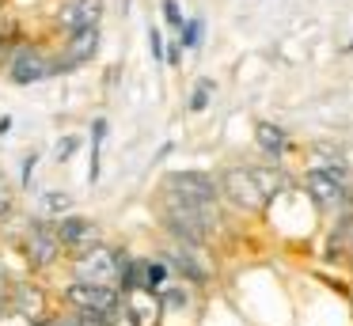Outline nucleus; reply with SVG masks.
<instances>
[{"instance_id":"obj_1","label":"nucleus","mask_w":353,"mask_h":326,"mask_svg":"<svg viewBox=\"0 0 353 326\" xmlns=\"http://www.w3.org/2000/svg\"><path fill=\"white\" fill-rule=\"evenodd\" d=\"M163 201L190 205V209H216V182L201 171H179L163 182Z\"/></svg>"},{"instance_id":"obj_2","label":"nucleus","mask_w":353,"mask_h":326,"mask_svg":"<svg viewBox=\"0 0 353 326\" xmlns=\"http://www.w3.org/2000/svg\"><path fill=\"white\" fill-rule=\"evenodd\" d=\"M209 220H213V209H190V205H163V224H168L171 239H179L183 247H201L209 235Z\"/></svg>"},{"instance_id":"obj_3","label":"nucleus","mask_w":353,"mask_h":326,"mask_svg":"<svg viewBox=\"0 0 353 326\" xmlns=\"http://www.w3.org/2000/svg\"><path fill=\"white\" fill-rule=\"evenodd\" d=\"M304 190L319 209H338V205H350V179H345V167H315L304 174Z\"/></svg>"},{"instance_id":"obj_4","label":"nucleus","mask_w":353,"mask_h":326,"mask_svg":"<svg viewBox=\"0 0 353 326\" xmlns=\"http://www.w3.org/2000/svg\"><path fill=\"white\" fill-rule=\"evenodd\" d=\"M118 277H122V258H118L110 247L92 243V250H84V254H80L77 281H84V285H107V288H114Z\"/></svg>"},{"instance_id":"obj_5","label":"nucleus","mask_w":353,"mask_h":326,"mask_svg":"<svg viewBox=\"0 0 353 326\" xmlns=\"http://www.w3.org/2000/svg\"><path fill=\"white\" fill-rule=\"evenodd\" d=\"M65 300L72 303V311H88V315H99V318H110V315L122 311L118 292L107 285H84V281H77V285L65 292Z\"/></svg>"},{"instance_id":"obj_6","label":"nucleus","mask_w":353,"mask_h":326,"mask_svg":"<svg viewBox=\"0 0 353 326\" xmlns=\"http://www.w3.org/2000/svg\"><path fill=\"white\" fill-rule=\"evenodd\" d=\"M57 254H61L57 224H50V220H34V224L27 227V258H31V265L46 269V265H54Z\"/></svg>"},{"instance_id":"obj_7","label":"nucleus","mask_w":353,"mask_h":326,"mask_svg":"<svg viewBox=\"0 0 353 326\" xmlns=\"http://www.w3.org/2000/svg\"><path fill=\"white\" fill-rule=\"evenodd\" d=\"M221 186H224V194H228L239 209H262V205H266V194L259 190L251 167H232V171H224Z\"/></svg>"},{"instance_id":"obj_8","label":"nucleus","mask_w":353,"mask_h":326,"mask_svg":"<svg viewBox=\"0 0 353 326\" xmlns=\"http://www.w3.org/2000/svg\"><path fill=\"white\" fill-rule=\"evenodd\" d=\"M99 19H103V0H69V4L57 8V27H61L65 34L99 27Z\"/></svg>"},{"instance_id":"obj_9","label":"nucleus","mask_w":353,"mask_h":326,"mask_svg":"<svg viewBox=\"0 0 353 326\" xmlns=\"http://www.w3.org/2000/svg\"><path fill=\"white\" fill-rule=\"evenodd\" d=\"M8 72H12V80L16 83H39V80H46V76H54L57 72V65L46 57V53H39V50H19L16 57H12V65H8Z\"/></svg>"},{"instance_id":"obj_10","label":"nucleus","mask_w":353,"mask_h":326,"mask_svg":"<svg viewBox=\"0 0 353 326\" xmlns=\"http://www.w3.org/2000/svg\"><path fill=\"white\" fill-rule=\"evenodd\" d=\"M125 315L133 326H160L163 315V300L160 292H148V288H133L130 300H125Z\"/></svg>"},{"instance_id":"obj_11","label":"nucleus","mask_w":353,"mask_h":326,"mask_svg":"<svg viewBox=\"0 0 353 326\" xmlns=\"http://www.w3.org/2000/svg\"><path fill=\"white\" fill-rule=\"evenodd\" d=\"M99 50V27H88V30H77V34H69V50H65V61L57 65V72L61 68H77L84 65L92 53Z\"/></svg>"},{"instance_id":"obj_12","label":"nucleus","mask_w":353,"mask_h":326,"mask_svg":"<svg viewBox=\"0 0 353 326\" xmlns=\"http://www.w3.org/2000/svg\"><path fill=\"white\" fill-rule=\"evenodd\" d=\"M57 239H61V247H88V243L95 239V227L92 220L84 216H61V224H57Z\"/></svg>"},{"instance_id":"obj_13","label":"nucleus","mask_w":353,"mask_h":326,"mask_svg":"<svg viewBox=\"0 0 353 326\" xmlns=\"http://www.w3.org/2000/svg\"><path fill=\"white\" fill-rule=\"evenodd\" d=\"M254 141H259V148L270 152V156H285V152H289V133H285L281 125H274V121H259V125H254Z\"/></svg>"},{"instance_id":"obj_14","label":"nucleus","mask_w":353,"mask_h":326,"mask_svg":"<svg viewBox=\"0 0 353 326\" xmlns=\"http://www.w3.org/2000/svg\"><path fill=\"white\" fill-rule=\"evenodd\" d=\"M251 174H254V182H259V190L266 194V201L274 194H281L285 190V174H277V171H266V167H251Z\"/></svg>"},{"instance_id":"obj_15","label":"nucleus","mask_w":353,"mask_h":326,"mask_svg":"<svg viewBox=\"0 0 353 326\" xmlns=\"http://www.w3.org/2000/svg\"><path fill=\"white\" fill-rule=\"evenodd\" d=\"M16 311H19V315H39V311H42V292H39V288L19 285L16 288Z\"/></svg>"},{"instance_id":"obj_16","label":"nucleus","mask_w":353,"mask_h":326,"mask_svg":"<svg viewBox=\"0 0 353 326\" xmlns=\"http://www.w3.org/2000/svg\"><path fill=\"white\" fill-rule=\"evenodd\" d=\"M163 281H168V265H163V262H141V288L156 292Z\"/></svg>"},{"instance_id":"obj_17","label":"nucleus","mask_w":353,"mask_h":326,"mask_svg":"<svg viewBox=\"0 0 353 326\" xmlns=\"http://www.w3.org/2000/svg\"><path fill=\"white\" fill-rule=\"evenodd\" d=\"M209 99H213V80H198L194 83V95H190V110H205Z\"/></svg>"},{"instance_id":"obj_18","label":"nucleus","mask_w":353,"mask_h":326,"mask_svg":"<svg viewBox=\"0 0 353 326\" xmlns=\"http://www.w3.org/2000/svg\"><path fill=\"white\" fill-rule=\"evenodd\" d=\"M69 205H72L69 194H46V209H50V212H65ZM65 216H69V212H65Z\"/></svg>"},{"instance_id":"obj_19","label":"nucleus","mask_w":353,"mask_h":326,"mask_svg":"<svg viewBox=\"0 0 353 326\" xmlns=\"http://www.w3.org/2000/svg\"><path fill=\"white\" fill-rule=\"evenodd\" d=\"M163 15H168V23H171V27H183V12H179V4H175V0H163Z\"/></svg>"},{"instance_id":"obj_20","label":"nucleus","mask_w":353,"mask_h":326,"mask_svg":"<svg viewBox=\"0 0 353 326\" xmlns=\"http://www.w3.org/2000/svg\"><path fill=\"white\" fill-rule=\"evenodd\" d=\"M12 212V190H8V182L0 179V216H8Z\"/></svg>"},{"instance_id":"obj_21","label":"nucleus","mask_w":353,"mask_h":326,"mask_svg":"<svg viewBox=\"0 0 353 326\" xmlns=\"http://www.w3.org/2000/svg\"><path fill=\"white\" fill-rule=\"evenodd\" d=\"M198 38H201V23H186L183 42H186V45H198Z\"/></svg>"},{"instance_id":"obj_22","label":"nucleus","mask_w":353,"mask_h":326,"mask_svg":"<svg viewBox=\"0 0 353 326\" xmlns=\"http://www.w3.org/2000/svg\"><path fill=\"white\" fill-rule=\"evenodd\" d=\"M148 45H152V57H163V38H160V30H148Z\"/></svg>"},{"instance_id":"obj_23","label":"nucleus","mask_w":353,"mask_h":326,"mask_svg":"<svg viewBox=\"0 0 353 326\" xmlns=\"http://www.w3.org/2000/svg\"><path fill=\"white\" fill-rule=\"evenodd\" d=\"M72 148H77V141H72V136H65V141L57 144V159H69V156H72Z\"/></svg>"},{"instance_id":"obj_24","label":"nucleus","mask_w":353,"mask_h":326,"mask_svg":"<svg viewBox=\"0 0 353 326\" xmlns=\"http://www.w3.org/2000/svg\"><path fill=\"white\" fill-rule=\"evenodd\" d=\"M179 57H183V45H179V42H171V45H168V57H163V61H171V65H179Z\"/></svg>"},{"instance_id":"obj_25","label":"nucleus","mask_w":353,"mask_h":326,"mask_svg":"<svg viewBox=\"0 0 353 326\" xmlns=\"http://www.w3.org/2000/svg\"><path fill=\"white\" fill-rule=\"evenodd\" d=\"M4 307H8V292L0 288V315H4Z\"/></svg>"},{"instance_id":"obj_26","label":"nucleus","mask_w":353,"mask_h":326,"mask_svg":"<svg viewBox=\"0 0 353 326\" xmlns=\"http://www.w3.org/2000/svg\"><path fill=\"white\" fill-rule=\"evenodd\" d=\"M125 4H130V0H122V8H125Z\"/></svg>"}]
</instances>
